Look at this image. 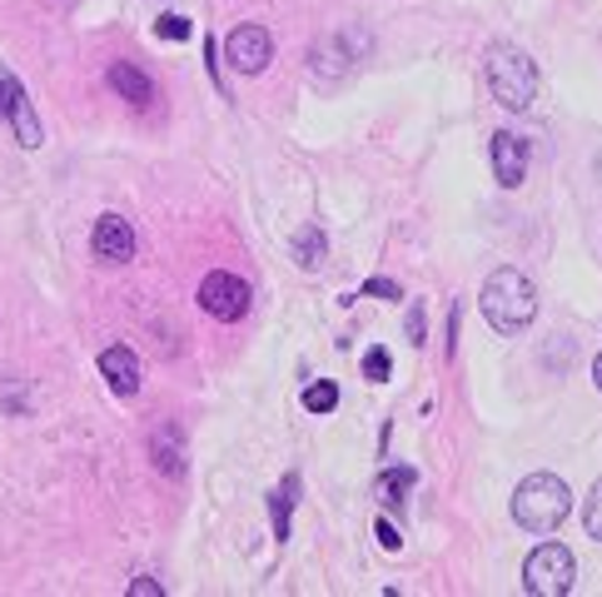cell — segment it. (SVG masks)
<instances>
[{
    "mask_svg": "<svg viewBox=\"0 0 602 597\" xmlns=\"http://www.w3.org/2000/svg\"><path fill=\"white\" fill-rule=\"evenodd\" d=\"M0 119H5V90H0Z\"/></svg>",
    "mask_w": 602,
    "mask_h": 597,
    "instance_id": "cell-25",
    "label": "cell"
},
{
    "mask_svg": "<svg viewBox=\"0 0 602 597\" xmlns=\"http://www.w3.org/2000/svg\"><path fill=\"white\" fill-rule=\"evenodd\" d=\"M225 60L239 70V76H264L274 60V41L264 25H239V31H229L225 41Z\"/></svg>",
    "mask_w": 602,
    "mask_h": 597,
    "instance_id": "cell-6",
    "label": "cell"
},
{
    "mask_svg": "<svg viewBox=\"0 0 602 597\" xmlns=\"http://www.w3.org/2000/svg\"><path fill=\"white\" fill-rule=\"evenodd\" d=\"M488 90H493V100L503 110L523 115V110H533V100H538V66H533L527 50H518V45H493V50H488Z\"/></svg>",
    "mask_w": 602,
    "mask_h": 597,
    "instance_id": "cell-3",
    "label": "cell"
},
{
    "mask_svg": "<svg viewBox=\"0 0 602 597\" xmlns=\"http://www.w3.org/2000/svg\"><path fill=\"white\" fill-rule=\"evenodd\" d=\"M364 294H374V299H404V289H398L394 279H368Z\"/></svg>",
    "mask_w": 602,
    "mask_h": 597,
    "instance_id": "cell-20",
    "label": "cell"
},
{
    "mask_svg": "<svg viewBox=\"0 0 602 597\" xmlns=\"http://www.w3.org/2000/svg\"><path fill=\"white\" fill-rule=\"evenodd\" d=\"M0 409H25V389L15 383V389H0Z\"/></svg>",
    "mask_w": 602,
    "mask_h": 597,
    "instance_id": "cell-23",
    "label": "cell"
},
{
    "mask_svg": "<svg viewBox=\"0 0 602 597\" xmlns=\"http://www.w3.org/2000/svg\"><path fill=\"white\" fill-rule=\"evenodd\" d=\"M409 344L423 348L429 338H423V305H409Z\"/></svg>",
    "mask_w": 602,
    "mask_h": 597,
    "instance_id": "cell-19",
    "label": "cell"
},
{
    "mask_svg": "<svg viewBox=\"0 0 602 597\" xmlns=\"http://www.w3.org/2000/svg\"><path fill=\"white\" fill-rule=\"evenodd\" d=\"M155 35H160V41H190V35H194V25L184 21V15H160Z\"/></svg>",
    "mask_w": 602,
    "mask_h": 597,
    "instance_id": "cell-17",
    "label": "cell"
},
{
    "mask_svg": "<svg viewBox=\"0 0 602 597\" xmlns=\"http://www.w3.org/2000/svg\"><path fill=\"white\" fill-rule=\"evenodd\" d=\"M129 593H135V597H160L164 587L155 583V577H135V583H129Z\"/></svg>",
    "mask_w": 602,
    "mask_h": 597,
    "instance_id": "cell-22",
    "label": "cell"
},
{
    "mask_svg": "<svg viewBox=\"0 0 602 597\" xmlns=\"http://www.w3.org/2000/svg\"><path fill=\"white\" fill-rule=\"evenodd\" d=\"M100 374L110 379V389H115L120 399H135V393H140V354H135V348H125V344L105 348V354H100Z\"/></svg>",
    "mask_w": 602,
    "mask_h": 597,
    "instance_id": "cell-8",
    "label": "cell"
},
{
    "mask_svg": "<svg viewBox=\"0 0 602 597\" xmlns=\"http://www.w3.org/2000/svg\"><path fill=\"white\" fill-rule=\"evenodd\" d=\"M378 543H384L388 553H398V548H404V538H398V528L388 518H378Z\"/></svg>",
    "mask_w": 602,
    "mask_h": 597,
    "instance_id": "cell-21",
    "label": "cell"
},
{
    "mask_svg": "<svg viewBox=\"0 0 602 597\" xmlns=\"http://www.w3.org/2000/svg\"><path fill=\"white\" fill-rule=\"evenodd\" d=\"M572 583H578V558H572L563 543H543V548L527 553L523 587L533 597H563V593H572Z\"/></svg>",
    "mask_w": 602,
    "mask_h": 597,
    "instance_id": "cell-4",
    "label": "cell"
},
{
    "mask_svg": "<svg viewBox=\"0 0 602 597\" xmlns=\"http://www.w3.org/2000/svg\"><path fill=\"white\" fill-rule=\"evenodd\" d=\"M572 513V493L558 473H527L513 493V523L523 532H558Z\"/></svg>",
    "mask_w": 602,
    "mask_h": 597,
    "instance_id": "cell-2",
    "label": "cell"
},
{
    "mask_svg": "<svg viewBox=\"0 0 602 597\" xmlns=\"http://www.w3.org/2000/svg\"><path fill=\"white\" fill-rule=\"evenodd\" d=\"M409 489H413V468H388V473L374 483V493H378V503H384V508H398Z\"/></svg>",
    "mask_w": 602,
    "mask_h": 597,
    "instance_id": "cell-14",
    "label": "cell"
},
{
    "mask_svg": "<svg viewBox=\"0 0 602 597\" xmlns=\"http://www.w3.org/2000/svg\"><path fill=\"white\" fill-rule=\"evenodd\" d=\"M110 90L125 95L129 105H150L155 100V80L145 76V70H135L129 60H115V66H110Z\"/></svg>",
    "mask_w": 602,
    "mask_h": 597,
    "instance_id": "cell-11",
    "label": "cell"
},
{
    "mask_svg": "<svg viewBox=\"0 0 602 597\" xmlns=\"http://www.w3.org/2000/svg\"><path fill=\"white\" fill-rule=\"evenodd\" d=\"M304 409L309 413H333L339 409V383H329V379L309 383V389H304Z\"/></svg>",
    "mask_w": 602,
    "mask_h": 597,
    "instance_id": "cell-15",
    "label": "cell"
},
{
    "mask_svg": "<svg viewBox=\"0 0 602 597\" xmlns=\"http://www.w3.org/2000/svg\"><path fill=\"white\" fill-rule=\"evenodd\" d=\"M533 314H538V289H533V279H527L523 269H513V264H503V269H493L484 279V319L498 329V334H523L527 324H533Z\"/></svg>",
    "mask_w": 602,
    "mask_h": 597,
    "instance_id": "cell-1",
    "label": "cell"
},
{
    "mask_svg": "<svg viewBox=\"0 0 602 597\" xmlns=\"http://www.w3.org/2000/svg\"><path fill=\"white\" fill-rule=\"evenodd\" d=\"M150 454H155V468H160V473H170V478H180V473H184V458H180V434H174V428H155Z\"/></svg>",
    "mask_w": 602,
    "mask_h": 597,
    "instance_id": "cell-12",
    "label": "cell"
},
{
    "mask_svg": "<svg viewBox=\"0 0 602 597\" xmlns=\"http://www.w3.org/2000/svg\"><path fill=\"white\" fill-rule=\"evenodd\" d=\"M364 379L368 383H384L388 379V348H368V354H364Z\"/></svg>",
    "mask_w": 602,
    "mask_h": 597,
    "instance_id": "cell-18",
    "label": "cell"
},
{
    "mask_svg": "<svg viewBox=\"0 0 602 597\" xmlns=\"http://www.w3.org/2000/svg\"><path fill=\"white\" fill-rule=\"evenodd\" d=\"M592 383H598V393H602V354L592 358Z\"/></svg>",
    "mask_w": 602,
    "mask_h": 597,
    "instance_id": "cell-24",
    "label": "cell"
},
{
    "mask_svg": "<svg viewBox=\"0 0 602 597\" xmlns=\"http://www.w3.org/2000/svg\"><path fill=\"white\" fill-rule=\"evenodd\" d=\"M0 90H5V115H11V125H15V140H21L25 150H35V145H41V119H35V110H31V100H25L21 80L0 76Z\"/></svg>",
    "mask_w": 602,
    "mask_h": 597,
    "instance_id": "cell-9",
    "label": "cell"
},
{
    "mask_svg": "<svg viewBox=\"0 0 602 597\" xmlns=\"http://www.w3.org/2000/svg\"><path fill=\"white\" fill-rule=\"evenodd\" d=\"M493 174H498V185H503V190H518V185H523V174H527V145L518 140V135H508V130L493 135Z\"/></svg>",
    "mask_w": 602,
    "mask_h": 597,
    "instance_id": "cell-10",
    "label": "cell"
},
{
    "mask_svg": "<svg viewBox=\"0 0 602 597\" xmlns=\"http://www.w3.org/2000/svg\"><path fill=\"white\" fill-rule=\"evenodd\" d=\"M323 254H329V239H323L319 225H304L299 234H294V260H299V269H319Z\"/></svg>",
    "mask_w": 602,
    "mask_h": 597,
    "instance_id": "cell-13",
    "label": "cell"
},
{
    "mask_svg": "<svg viewBox=\"0 0 602 597\" xmlns=\"http://www.w3.org/2000/svg\"><path fill=\"white\" fill-rule=\"evenodd\" d=\"M200 309H205L209 319H219V324H235V319L249 314V284L225 269L205 274V284H200Z\"/></svg>",
    "mask_w": 602,
    "mask_h": 597,
    "instance_id": "cell-5",
    "label": "cell"
},
{
    "mask_svg": "<svg viewBox=\"0 0 602 597\" xmlns=\"http://www.w3.org/2000/svg\"><path fill=\"white\" fill-rule=\"evenodd\" d=\"M90 250H95L100 264H129L135 260V229L120 215H100L95 234H90Z\"/></svg>",
    "mask_w": 602,
    "mask_h": 597,
    "instance_id": "cell-7",
    "label": "cell"
},
{
    "mask_svg": "<svg viewBox=\"0 0 602 597\" xmlns=\"http://www.w3.org/2000/svg\"><path fill=\"white\" fill-rule=\"evenodd\" d=\"M582 528H588V538H598V543H602V478L592 483V493H588V508H582Z\"/></svg>",
    "mask_w": 602,
    "mask_h": 597,
    "instance_id": "cell-16",
    "label": "cell"
}]
</instances>
